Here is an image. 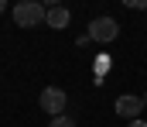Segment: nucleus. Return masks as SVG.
I'll return each instance as SVG.
<instances>
[{"instance_id": "6e6552de", "label": "nucleus", "mask_w": 147, "mask_h": 127, "mask_svg": "<svg viewBox=\"0 0 147 127\" xmlns=\"http://www.w3.org/2000/svg\"><path fill=\"white\" fill-rule=\"evenodd\" d=\"M3 10H7V3H3V0H0V14H3Z\"/></svg>"}, {"instance_id": "f257e3e1", "label": "nucleus", "mask_w": 147, "mask_h": 127, "mask_svg": "<svg viewBox=\"0 0 147 127\" xmlns=\"http://www.w3.org/2000/svg\"><path fill=\"white\" fill-rule=\"evenodd\" d=\"M45 14H48L45 3H38V0H21V3L14 7V24H17V28H38V24H45Z\"/></svg>"}, {"instance_id": "20e7f679", "label": "nucleus", "mask_w": 147, "mask_h": 127, "mask_svg": "<svg viewBox=\"0 0 147 127\" xmlns=\"http://www.w3.org/2000/svg\"><path fill=\"white\" fill-rule=\"evenodd\" d=\"M140 110H144V96H130V93L116 96V113H120L123 120H137Z\"/></svg>"}, {"instance_id": "0eeeda50", "label": "nucleus", "mask_w": 147, "mask_h": 127, "mask_svg": "<svg viewBox=\"0 0 147 127\" xmlns=\"http://www.w3.org/2000/svg\"><path fill=\"white\" fill-rule=\"evenodd\" d=\"M127 127H147V120H140V117H137V120H130Z\"/></svg>"}, {"instance_id": "7ed1b4c3", "label": "nucleus", "mask_w": 147, "mask_h": 127, "mask_svg": "<svg viewBox=\"0 0 147 127\" xmlns=\"http://www.w3.org/2000/svg\"><path fill=\"white\" fill-rule=\"evenodd\" d=\"M92 41H99V45H110L120 38V24L113 21V17H96L92 24H89V31H86Z\"/></svg>"}, {"instance_id": "39448f33", "label": "nucleus", "mask_w": 147, "mask_h": 127, "mask_svg": "<svg viewBox=\"0 0 147 127\" xmlns=\"http://www.w3.org/2000/svg\"><path fill=\"white\" fill-rule=\"evenodd\" d=\"M69 21H72V14H69V7H48V14H45V24L48 28H55V31H62V28H69Z\"/></svg>"}, {"instance_id": "1a4fd4ad", "label": "nucleus", "mask_w": 147, "mask_h": 127, "mask_svg": "<svg viewBox=\"0 0 147 127\" xmlns=\"http://www.w3.org/2000/svg\"><path fill=\"white\" fill-rule=\"evenodd\" d=\"M144 107H147V93H144Z\"/></svg>"}, {"instance_id": "f03ea898", "label": "nucleus", "mask_w": 147, "mask_h": 127, "mask_svg": "<svg viewBox=\"0 0 147 127\" xmlns=\"http://www.w3.org/2000/svg\"><path fill=\"white\" fill-rule=\"evenodd\" d=\"M38 103H41V110H45L48 117H62L65 107H69V96H65V89H58V86H45L41 96H38Z\"/></svg>"}, {"instance_id": "423d86ee", "label": "nucleus", "mask_w": 147, "mask_h": 127, "mask_svg": "<svg viewBox=\"0 0 147 127\" xmlns=\"http://www.w3.org/2000/svg\"><path fill=\"white\" fill-rule=\"evenodd\" d=\"M48 127H75V120L62 113V117H51V124H48Z\"/></svg>"}]
</instances>
